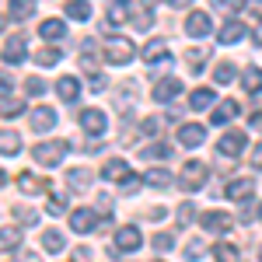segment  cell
Instances as JSON below:
<instances>
[{
    "mask_svg": "<svg viewBox=\"0 0 262 262\" xmlns=\"http://www.w3.org/2000/svg\"><path fill=\"white\" fill-rule=\"evenodd\" d=\"M133 42L122 39V35H112V39H105V46H101V56H105V63H112V67H122V63L133 60Z\"/></svg>",
    "mask_w": 262,
    "mask_h": 262,
    "instance_id": "cell-1",
    "label": "cell"
},
{
    "mask_svg": "<svg viewBox=\"0 0 262 262\" xmlns=\"http://www.w3.org/2000/svg\"><path fill=\"white\" fill-rule=\"evenodd\" d=\"M67 150H70L67 140H49V143H39V147L32 150V158H35L42 168H56V164L67 158Z\"/></svg>",
    "mask_w": 262,
    "mask_h": 262,
    "instance_id": "cell-2",
    "label": "cell"
},
{
    "mask_svg": "<svg viewBox=\"0 0 262 262\" xmlns=\"http://www.w3.org/2000/svg\"><path fill=\"white\" fill-rule=\"evenodd\" d=\"M206 175H210V171H206V164L196 161V158H189L185 168H182V175H179V182H182V189H185V192H200L203 185H206Z\"/></svg>",
    "mask_w": 262,
    "mask_h": 262,
    "instance_id": "cell-3",
    "label": "cell"
},
{
    "mask_svg": "<svg viewBox=\"0 0 262 262\" xmlns=\"http://www.w3.org/2000/svg\"><path fill=\"white\" fill-rule=\"evenodd\" d=\"M242 150H245V129H227L217 140V154H224V158H238Z\"/></svg>",
    "mask_w": 262,
    "mask_h": 262,
    "instance_id": "cell-4",
    "label": "cell"
},
{
    "mask_svg": "<svg viewBox=\"0 0 262 262\" xmlns=\"http://www.w3.org/2000/svg\"><path fill=\"white\" fill-rule=\"evenodd\" d=\"M77 122H81V129H84V133H91V137L105 133V126H108V119H105V112H101V108H81Z\"/></svg>",
    "mask_w": 262,
    "mask_h": 262,
    "instance_id": "cell-5",
    "label": "cell"
},
{
    "mask_svg": "<svg viewBox=\"0 0 262 262\" xmlns=\"http://www.w3.org/2000/svg\"><path fill=\"white\" fill-rule=\"evenodd\" d=\"M200 224L210 231V234H224V231H231V217H227L224 210H206V213H200Z\"/></svg>",
    "mask_w": 262,
    "mask_h": 262,
    "instance_id": "cell-6",
    "label": "cell"
},
{
    "mask_svg": "<svg viewBox=\"0 0 262 262\" xmlns=\"http://www.w3.org/2000/svg\"><path fill=\"white\" fill-rule=\"evenodd\" d=\"M210 28H213V21H210V14H203V11H192V14L185 18V35H192V39L210 35Z\"/></svg>",
    "mask_w": 262,
    "mask_h": 262,
    "instance_id": "cell-7",
    "label": "cell"
},
{
    "mask_svg": "<svg viewBox=\"0 0 262 262\" xmlns=\"http://www.w3.org/2000/svg\"><path fill=\"white\" fill-rule=\"evenodd\" d=\"M224 196L234 200V203H248L252 196H255V182H252V179H234L227 189H224Z\"/></svg>",
    "mask_w": 262,
    "mask_h": 262,
    "instance_id": "cell-8",
    "label": "cell"
},
{
    "mask_svg": "<svg viewBox=\"0 0 262 262\" xmlns=\"http://www.w3.org/2000/svg\"><path fill=\"white\" fill-rule=\"evenodd\" d=\"M140 231L133 227V224H126V227H119L116 231V252H137L140 248Z\"/></svg>",
    "mask_w": 262,
    "mask_h": 262,
    "instance_id": "cell-9",
    "label": "cell"
},
{
    "mask_svg": "<svg viewBox=\"0 0 262 262\" xmlns=\"http://www.w3.org/2000/svg\"><path fill=\"white\" fill-rule=\"evenodd\" d=\"M70 227H74L77 234H88V231H95V227H98V213H95V210H88V206H81V210H74V213H70Z\"/></svg>",
    "mask_w": 262,
    "mask_h": 262,
    "instance_id": "cell-10",
    "label": "cell"
},
{
    "mask_svg": "<svg viewBox=\"0 0 262 262\" xmlns=\"http://www.w3.org/2000/svg\"><path fill=\"white\" fill-rule=\"evenodd\" d=\"M101 175H105V182H119V185H122L133 171H129V161H126V158H112V161L101 168Z\"/></svg>",
    "mask_w": 262,
    "mask_h": 262,
    "instance_id": "cell-11",
    "label": "cell"
},
{
    "mask_svg": "<svg viewBox=\"0 0 262 262\" xmlns=\"http://www.w3.org/2000/svg\"><path fill=\"white\" fill-rule=\"evenodd\" d=\"M4 63H25V56H28V49H25V35H14V39L4 42Z\"/></svg>",
    "mask_w": 262,
    "mask_h": 262,
    "instance_id": "cell-12",
    "label": "cell"
},
{
    "mask_svg": "<svg viewBox=\"0 0 262 262\" xmlns=\"http://www.w3.org/2000/svg\"><path fill=\"white\" fill-rule=\"evenodd\" d=\"M206 140V129H203L200 122H185L179 129V143L182 147H200V143Z\"/></svg>",
    "mask_w": 262,
    "mask_h": 262,
    "instance_id": "cell-13",
    "label": "cell"
},
{
    "mask_svg": "<svg viewBox=\"0 0 262 262\" xmlns=\"http://www.w3.org/2000/svg\"><path fill=\"white\" fill-rule=\"evenodd\" d=\"M238 112H242V105L227 98V101H221V105H217V108L210 112V122H213V126H224V122H231V119H234Z\"/></svg>",
    "mask_w": 262,
    "mask_h": 262,
    "instance_id": "cell-14",
    "label": "cell"
},
{
    "mask_svg": "<svg viewBox=\"0 0 262 262\" xmlns=\"http://www.w3.org/2000/svg\"><path fill=\"white\" fill-rule=\"evenodd\" d=\"M129 11H133V4H129V0H112V7H108L105 21H108L112 28H119V25H126V21H129Z\"/></svg>",
    "mask_w": 262,
    "mask_h": 262,
    "instance_id": "cell-15",
    "label": "cell"
},
{
    "mask_svg": "<svg viewBox=\"0 0 262 262\" xmlns=\"http://www.w3.org/2000/svg\"><path fill=\"white\" fill-rule=\"evenodd\" d=\"M238 39H245V25L231 18V21L221 28V32H217V42H221V46H234Z\"/></svg>",
    "mask_w": 262,
    "mask_h": 262,
    "instance_id": "cell-16",
    "label": "cell"
},
{
    "mask_svg": "<svg viewBox=\"0 0 262 262\" xmlns=\"http://www.w3.org/2000/svg\"><path fill=\"white\" fill-rule=\"evenodd\" d=\"M179 91H182V81H179V77H164V81L154 88V101H161V105H164V101L175 98Z\"/></svg>",
    "mask_w": 262,
    "mask_h": 262,
    "instance_id": "cell-17",
    "label": "cell"
},
{
    "mask_svg": "<svg viewBox=\"0 0 262 262\" xmlns=\"http://www.w3.org/2000/svg\"><path fill=\"white\" fill-rule=\"evenodd\" d=\"M18 150H21V133L18 129H0V154L11 158V154H18Z\"/></svg>",
    "mask_w": 262,
    "mask_h": 262,
    "instance_id": "cell-18",
    "label": "cell"
},
{
    "mask_svg": "<svg viewBox=\"0 0 262 262\" xmlns=\"http://www.w3.org/2000/svg\"><path fill=\"white\" fill-rule=\"evenodd\" d=\"M53 126H56V112H53V108H46V105H42V108L32 112V129L46 133V129H53Z\"/></svg>",
    "mask_w": 262,
    "mask_h": 262,
    "instance_id": "cell-19",
    "label": "cell"
},
{
    "mask_svg": "<svg viewBox=\"0 0 262 262\" xmlns=\"http://www.w3.org/2000/svg\"><path fill=\"white\" fill-rule=\"evenodd\" d=\"M143 63H168V49H164V42L161 39H154V42H147L143 46Z\"/></svg>",
    "mask_w": 262,
    "mask_h": 262,
    "instance_id": "cell-20",
    "label": "cell"
},
{
    "mask_svg": "<svg viewBox=\"0 0 262 262\" xmlns=\"http://www.w3.org/2000/svg\"><path fill=\"white\" fill-rule=\"evenodd\" d=\"M213 101H217V95H213L210 88H196V91L189 95V108H196V112H206Z\"/></svg>",
    "mask_w": 262,
    "mask_h": 262,
    "instance_id": "cell-21",
    "label": "cell"
},
{
    "mask_svg": "<svg viewBox=\"0 0 262 262\" xmlns=\"http://www.w3.org/2000/svg\"><path fill=\"white\" fill-rule=\"evenodd\" d=\"M63 32H67V25H63L60 18H46V21L39 25V35H42L46 42H56V39H63Z\"/></svg>",
    "mask_w": 262,
    "mask_h": 262,
    "instance_id": "cell-22",
    "label": "cell"
},
{
    "mask_svg": "<svg viewBox=\"0 0 262 262\" xmlns=\"http://www.w3.org/2000/svg\"><path fill=\"white\" fill-rule=\"evenodd\" d=\"M18 185L28 192V196H35V192H46V189H49V182H46V179H35L32 171H21V175H18Z\"/></svg>",
    "mask_w": 262,
    "mask_h": 262,
    "instance_id": "cell-23",
    "label": "cell"
},
{
    "mask_svg": "<svg viewBox=\"0 0 262 262\" xmlns=\"http://www.w3.org/2000/svg\"><path fill=\"white\" fill-rule=\"evenodd\" d=\"M56 95H60L63 101H77V95H81L77 77H60V81H56Z\"/></svg>",
    "mask_w": 262,
    "mask_h": 262,
    "instance_id": "cell-24",
    "label": "cell"
},
{
    "mask_svg": "<svg viewBox=\"0 0 262 262\" xmlns=\"http://www.w3.org/2000/svg\"><path fill=\"white\" fill-rule=\"evenodd\" d=\"M88 182H91V171H88V168H70V171H67V185H70L74 192H84Z\"/></svg>",
    "mask_w": 262,
    "mask_h": 262,
    "instance_id": "cell-25",
    "label": "cell"
},
{
    "mask_svg": "<svg viewBox=\"0 0 262 262\" xmlns=\"http://www.w3.org/2000/svg\"><path fill=\"white\" fill-rule=\"evenodd\" d=\"M21 245V227H0V252H14Z\"/></svg>",
    "mask_w": 262,
    "mask_h": 262,
    "instance_id": "cell-26",
    "label": "cell"
},
{
    "mask_svg": "<svg viewBox=\"0 0 262 262\" xmlns=\"http://www.w3.org/2000/svg\"><path fill=\"white\" fill-rule=\"evenodd\" d=\"M42 248H46L49 255L63 252V248H67V238H63V231H46V234H42Z\"/></svg>",
    "mask_w": 262,
    "mask_h": 262,
    "instance_id": "cell-27",
    "label": "cell"
},
{
    "mask_svg": "<svg viewBox=\"0 0 262 262\" xmlns=\"http://www.w3.org/2000/svg\"><path fill=\"white\" fill-rule=\"evenodd\" d=\"M143 182H147L150 189H171V175H168L164 168H150V171L143 175Z\"/></svg>",
    "mask_w": 262,
    "mask_h": 262,
    "instance_id": "cell-28",
    "label": "cell"
},
{
    "mask_svg": "<svg viewBox=\"0 0 262 262\" xmlns=\"http://www.w3.org/2000/svg\"><path fill=\"white\" fill-rule=\"evenodd\" d=\"M213 255H217V262H242V252L234 242H221L213 248Z\"/></svg>",
    "mask_w": 262,
    "mask_h": 262,
    "instance_id": "cell-29",
    "label": "cell"
},
{
    "mask_svg": "<svg viewBox=\"0 0 262 262\" xmlns=\"http://www.w3.org/2000/svg\"><path fill=\"white\" fill-rule=\"evenodd\" d=\"M67 18L88 21L91 18V4H88V0H67Z\"/></svg>",
    "mask_w": 262,
    "mask_h": 262,
    "instance_id": "cell-30",
    "label": "cell"
},
{
    "mask_svg": "<svg viewBox=\"0 0 262 262\" xmlns=\"http://www.w3.org/2000/svg\"><path fill=\"white\" fill-rule=\"evenodd\" d=\"M242 84H245L248 95H259V91H262V70H259V67H248L245 77H242Z\"/></svg>",
    "mask_w": 262,
    "mask_h": 262,
    "instance_id": "cell-31",
    "label": "cell"
},
{
    "mask_svg": "<svg viewBox=\"0 0 262 262\" xmlns=\"http://www.w3.org/2000/svg\"><path fill=\"white\" fill-rule=\"evenodd\" d=\"M35 14V0H11V18L14 21H25Z\"/></svg>",
    "mask_w": 262,
    "mask_h": 262,
    "instance_id": "cell-32",
    "label": "cell"
},
{
    "mask_svg": "<svg viewBox=\"0 0 262 262\" xmlns=\"http://www.w3.org/2000/svg\"><path fill=\"white\" fill-rule=\"evenodd\" d=\"M14 221L21 224V227H32V224H39V213H35V210H32V206H14Z\"/></svg>",
    "mask_w": 262,
    "mask_h": 262,
    "instance_id": "cell-33",
    "label": "cell"
},
{
    "mask_svg": "<svg viewBox=\"0 0 262 262\" xmlns=\"http://www.w3.org/2000/svg\"><path fill=\"white\" fill-rule=\"evenodd\" d=\"M143 158H147V161H164V158H171V143H154V147H147V150H143Z\"/></svg>",
    "mask_w": 262,
    "mask_h": 262,
    "instance_id": "cell-34",
    "label": "cell"
},
{
    "mask_svg": "<svg viewBox=\"0 0 262 262\" xmlns=\"http://www.w3.org/2000/svg\"><path fill=\"white\" fill-rule=\"evenodd\" d=\"M21 112H25V101H4V105H0V116H4V119H14V116H21Z\"/></svg>",
    "mask_w": 262,
    "mask_h": 262,
    "instance_id": "cell-35",
    "label": "cell"
},
{
    "mask_svg": "<svg viewBox=\"0 0 262 262\" xmlns=\"http://www.w3.org/2000/svg\"><path fill=\"white\" fill-rule=\"evenodd\" d=\"M213 81L217 84H231L234 81V67H231V63H221V67L213 70Z\"/></svg>",
    "mask_w": 262,
    "mask_h": 262,
    "instance_id": "cell-36",
    "label": "cell"
},
{
    "mask_svg": "<svg viewBox=\"0 0 262 262\" xmlns=\"http://www.w3.org/2000/svg\"><path fill=\"white\" fill-rule=\"evenodd\" d=\"M46 213H49V217H60V213H67V196H53V200H49V206H46Z\"/></svg>",
    "mask_w": 262,
    "mask_h": 262,
    "instance_id": "cell-37",
    "label": "cell"
},
{
    "mask_svg": "<svg viewBox=\"0 0 262 262\" xmlns=\"http://www.w3.org/2000/svg\"><path fill=\"white\" fill-rule=\"evenodd\" d=\"M150 245H154L158 252H171V248H175V238H171V234H161V231H158V234L150 238Z\"/></svg>",
    "mask_w": 262,
    "mask_h": 262,
    "instance_id": "cell-38",
    "label": "cell"
},
{
    "mask_svg": "<svg viewBox=\"0 0 262 262\" xmlns=\"http://www.w3.org/2000/svg\"><path fill=\"white\" fill-rule=\"evenodd\" d=\"M185 60H189V70H200L203 60H206V49H203V46H196L192 53H185Z\"/></svg>",
    "mask_w": 262,
    "mask_h": 262,
    "instance_id": "cell-39",
    "label": "cell"
},
{
    "mask_svg": "<svg viewBox=\"0 0 262 262\" xmlns=\"http://www.w3.org/2000/svg\"><path fill=\"white\" fill-rule=\"evenodd\" d=\"M35 60H39V67H53V63H60V49H42Z\"/></svg>",
    "mask_w": 262,
    "mask_h": 262,
    "instance_id": "cell-40",
    "label": "cell"
},
{
    "mask_svg": "<svg viewBox=\"0 0 262 262\" xmlns=\"http://www.w3.org/2000/svg\"><path fill=\"white\" fill-rule=\"evenodd\" d=\"M150 25H154V14H150V7H140V11H137V28H140V32H147Z\"/></svg>",
    "mask_w": 262,
    "mask_h": 262,
    "instance_id": "cell-41",
    "label": "cell"
},
{
    "mask_svg": "<svg viewBox=\"0 0 262 262\" xmlns=\"http://www.w3.org/2000/svg\"><path fill=\"white\" fill-rule=\"evenodd\" d=\"M196 213H200V210H196L192 203H182V206H179V221L182 224H192V217H196Z\"/></svg>",
    "mask_w": 262,
    "mask_h": 262,
    "instance_id": "cell-42",
    "label": "cell"
},
{
    "mask_svg": "<svg viewBox=\"0 0 262 262\" xmlns=\"http://www.w3.org/2000/svg\"><path fill=\"white\" fill-rule=\"evenodd\" d=\"M203 252H206V248H203V242H192V245H185V259H189V262L203 259Z\"/></svg>",
    "mask_w": 262,
    "mask_h": 262,
    "instance_id": "cell-43",
    "label": "cell"
},
{
    "mask_svg": "<svg viewBox=\"0 0 262 262\" xmlns=\"http://www.w3.org/2000/svg\"><path fill=\"white\" fill-rule=\"evenodd\" d=\"M25 91H28V95H42V91H46V81H42V77H28V81H25Z\"/></svg>",
    "mask_w": 262,
    "mask_h": 262,
    "instance_id": "cell-44",
    "label": "cell"
},
{
    "mask_svg": "<svg viewBox=\"0 0 262 262\" xmlns=\"http://www.w3.org/2000/svg\"><path fill=\"white\" fill-rule=\"evenodd\" d=\"M11 88H14V77L0 70V98H7V95H11Z\"/></svg>",
    "mask_w": 262,
    "mask_h": 262,
    "instance_id": "cell-45",
    "label": "cell"
},
{
    "mask_svg": "<svg viewBox=\"0 0 262 262\" xmlns=\"http://www.w3.org/2000/svg\"><path fill=\"white\" fill-rule=\"evenodd\" d=\"M11 262H42V259L35 255V252H28V248H21V252L14 248V259H11Z\"/></svg>",
    "mask_w": 262,
    "mask_h": 262,
    "instance_id": "cell-46",
    "label": "cell"
},
{
    "mask_svg": "<svg viewBox=\"0 0 262 262\" xmlns=\"http://www.w3.org/2000/svg\"><path fill=\"white\" fill-rule=\"evenodd\" d=\"M245 0H213V7L217 11H234V7H242Z\"/></svg>",
    "mask_w": 262,
    "mask_h": 262,
    "instance_id": "cell-47",
    "label": "cell"
},
{
    "mask_svg": "<svg viewBox=\"0 0 262 262\" xmlns=\"http://www.w3.org/2000/svg\"><path fill=\"white\" fill-rule=\"evenodd\" d=\"M158 129H161V119H154V116H150V119H143V133H147V137H154Z\"/></svg>",
    "mask_w": 262,
    "mask_h": 262,
    "instance_id": "cell-48",
    "label": "cell"
},
{
    "mask_svg": "<svg viewBox=\"0 0 262 262\" xmlns=\"http://www.w3.org/2000/svg\"><path fill=\"white\" fill-rule=\"evenodd\" d=\"M137 189H140V179L137 175H129V179L122 182V192H137Z\"/></svg>",
    "mask_w": 262,
    "mask_h": 262,
    "instance_id": "cell-49",
    "label": "cell"
},
{
    "mask_svg": "<svg viewBox=\"0 0 262 262\" xmlns=\"http://www.w3.org/2000/svg\"><path fill=\"white\" fill-rule=\"evenodd\" d=\"M252 168H262V143L252 150Z\"/></svg>",
    "mask_w": 262,
    "mask_h": 262,
    "instance_id": "cell-50",
    "label": "cell"
},
{
    "mask_svg": "<svg viewBox=\"0 0 262 262\" xmlns=\"http://www.w3.org/2000/svg\"><path fill=\"white\" fill-rule=\"evenodd\" d=\"M238 221H242V224H248V221H252V210H248V203L242 206V213H238Z\"/></svg>",
    "mask_w": 262,
    "mask_h": 262,
    "instance_id": "cell-51",
    "label": "cell"
},
{
    "mask_svg": "<svg viewBox=\"0 0 262 262\" xmlns=\"http://www.w3.org/2000/svg\"><path fill=\"white\" fill-rule=\"evenodd\" d=\"M252 39H255V46H262V21H259V28H255V35H252Z\"/></svg>",
    "mask_w": 262,
    "mask_h": 262,
    "instance_id": "cell-52",
    "label": "cell"
},
{
    "mask_svg": "<svg viewBox=\"0 0 262 262\" xmlns=\"http://www.w3.org/2000/svg\"><path fill=\"white\" fill-rule=\"evenodd\" d=\"M168 4H171V7H189L192 0H168Z\"/></svg>",
    "mask_w": 262,
    "mask_h": 262,
    "instance_id": "cell-53",
    "label": "cell"
},
{
    "mask_svg": "<svg viewBox=\"0 0 262 262\" xmlns=\"http://www.w3.org/2000/svg\"><path fill=\"white\" fill-rule=\"evenodd\" d=\"M4 182H7V175H4V168H0V189H4Z\"/></svg>",
    "mask_w": 262,
    "mask_h": 262,
    "instance_id": "cell-54",
    "label": "cell"
},
{
    "mask_svg": "<svg viewBox=\"0 0 262 262\" xmlns=\"http://www.w3.org/2000/svg\"><path fill=\"white\" fill-rule=\"evenodd\" d=\"M259 221H262V206H259Z\"/></svg>",
    "mask_w": 262,
    "mask_h": 262,
    "instance_id": "cell-55",
    "label": "cell"
},
{
    "mask_svg": "<svg viewBox=\"0 0 262 262\" xmlns=\"http://www.w3.org/2000/svg\"><path fill=\"white\" fill-rule=\"evenodd\" d=\"M259 262H262V248H259Z\"/></svg>",
    "mask_w": 262,
    "mask_h": 262,
    "instance_id": "cell-56",
    "label": "cell"
}]
</instances>
